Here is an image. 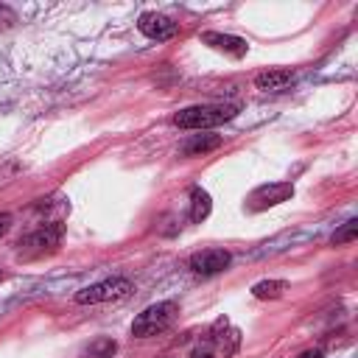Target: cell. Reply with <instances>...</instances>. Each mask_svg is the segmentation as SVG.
<instances>
[{
	"label": "cell",
	"instance_id": "cell-1",
	"mask_svg": "<svg viewBox=\"0 0 358 358\" xmlns=\"http://www.w3.org/2000/svg\"><path fill=\"white\" fill-rule=\"evenodd\" d=\"M241 347V330L229 324V319L213 322V327L193 344L190 358H232Z\"/></svg>",
	"mask_w": 358,
	"mask_h": 358
},
{
	"label": "cell",
	"instance_id": "cell-2",
	"mask_svg": "<svg viewBox=\"0 0 358 358\" xmlns=\"http://www.w3.org/2000/svg\"><path fill=\"white\" fill-rule=\"evenodd\" d=\"M238 115V106H229V103H204V106H187L182 112L173 115V123L179 129H213V126H221L227 120H232Z\"/></svg>",
	"mask_w": 358,
	"mask_h": 358
},
{
	"label": "cell",
	"instance_id": "cell-3",
	"mask_svg": "<svg viewBox=\"0 0 358 358\" xmlns=\"http://www.w3.org/2000/svg\"><path fill=\"white\" fill-rule=\"evenodd\" d=\"M179 316V305L173 299H165V302H157V305H148L143 313H137V319L131 322V336L137 338H151V336H159L165 333Z\"/></svg>",
	"mask_w": 358,
	"mask_h": 358
},
{
	"label": "cell",
	"instance_id": "cell-4",
	"mask_svg": "<svg viewBox=\"0 0 358 358\" xmlns=\"http://www.w3.org/2000/svg\"><path fill=\"white\" fill-rule=\"evenodd\" d=\"M62 232L64 227L59 221H50V224H42L39 229H34L31 235H25L20 243H17V255L20 257H39L45 252H53L62 241Z\"/></svg>",
	"mask_w": 358,
	"mask_h": 358
},
{
	"label": "cell",
	"instance_id": "cell-5",
	"mask_svg": "<svg viewBox=\"0 0 358 358\" xmlns=\"http://www.w3.org/2000/svg\"><path fill=\"white\" fill-rule=\"evenodd\" d=\"M131 291V282L126 277H109V280H101L95 285H87L76 294V302L78 305H98V302H115V299H123L126 294Z\"/></svg>",
	"mask_w": 358,
	"mask_h": 358
},
{
	"label": "cell",
	"instance_id": "cell-6",
	"mask_svg": "<svg viewBox=\"0 0 358 358\" xmlns=\"http://www.w3.org/2000/svg\"><path fill=\"white\" fill-rule=\"evenodd\" d=\"M294 196V185L291 182H268V185H260L255 187L249 196H246V207L260 213V210H268L280 201H288Z\"/></svg>",
	"mask_w": 358,
	"mask_h": 358
},
{
	"label": "cell",
	"instance_id": "cell-7",
	"mask_svg": "<svg viewBox=\"0 0 358 358\" xmlns=\"http://www.w3.org/2000/svg\"><path fill=\"white\" fill-rule=\"evenodd\" d=\"M137 31H140L143 36L154 39V42H165V39H173V36L179 34V25H176L171 17H165V14L145 11V14H140V20H137Z\"/></svg>",
	"mask_w": 358,
	"mask_h": 358
},
{
	"label": "cell",
	"instance_id": "cell-8",
	"mask_svg": "<svg viewBox=\"0 0 358 358\" xmlns=\"http://www.w3.org/2000/svg\"><path fill=\"white\" fill-rule=\"evenodd\" d=\"M229 260H232V255L227 249H204L190 257V271L201 274V277H213V274H221L229 266Z\"/></svg>",
	"mask_w": 358,
	"mask_h": 358
},
{
	"label": "cell",
	"instance_id": "cell-9",
	"mask_svg": "<svg viewBox=\"0 0 358 358\" xmlns=\"http://www.w3.org/2000/svg\"><path fill=\"white\" fill-rule=\"evenodd\" d=\"M201 42L210 45V48H215V50H224V53H229V56H243V53L249 50L246 39L232 36V34H218V31H204V34H201Z\"/></svg>",
	"mask_w": 358,
	"mask_h": 358
},
{
	"label": "cell",
	"instance_id": "cell-10",
	"mask_svg": "<svg viewBox=\"0 0 358 358\" xmlns=\"http://www.w3.org/2000/svg\"><path fill=\"white\" fill-rule=\"evenodd\" d=\"M294 81H296V76H294L291 70H282V67L263 70V73H257V78H255L257 90H263V92H282V90H288Z\"/></svg>",
	"mask_w": 358,
	"mask_h": 358
},
{
	"label": "cell",
	"instance_id": "cell-11",
	"mask_svg": "<svg viewBox=\"0 0 358 358\" xmlns=\"http://www.w3.org/2000/svg\"><path fill=\"white\" fill-rule=\"evenodd\" d=\"M218 145H221V137L218 134H190L179 145V154L182 157H201V154H207V151H213Z\"/></svg>",
	"mask_w": 358,
	"mask_h": 358
},
{
	"label": "cell",
	"instance_id": "cell-12",
	"mask_svg": "<svg viewBox=\"0 0 358 358\" xmlns=\"http://www.w3.org/2000/svg\"><path fill=\"white\" fill-rule=\"evenodd\" d=\"M115 350H117V341H115V338H109V336H101V338L90 341V344L81 350V355H78V358H112V355H115Z\"/></svg>",
	"mask_w": 358,
	"mask_h": 358
},
{
	"label": "cell",
	"instance_id": "cell-13",
	"mask_svg": "<svg viewBox=\"0 0 358 358\" xmlns=\"http://www.w3.org/2000/svg\"><path fill=\"white\" fill-rule=\"evenodd\" d=\"M210 193L207 190H201V187H193L190 190V221H204L207 215H210Z\"/></svg>",
	"mask_w": 358,
	"mask_h": 358
},
{
	"label": "cell",
	"instance_id": "cell-14",
	"mask_svg": "<svg viewBox=\"0 0 358 358\" xmlns=\"http://www.w3.org/2000/svg\"><path fill=\"white\" fill-rule=\"evenodd\" d=\"M285 288H288L285 280H260V282L252 285V294H255L257 299H280Z\"/></svg>",
	"mask_w": 358,
	"mask_h": 358
},
{
	"label": "cell",
	"instance_id": "cell-15",
	"mask_svg": "<svg viewBox=\"0 0 358 358\" xmlns=\"http://www.w3.org/2000/svg\"><path fill=\"white\" fill-rule=\"evenodd\" d=\"M355 235H358V221H355V218H350V221H347V224L333 235V243H336V246H338V243H352V241H355Z\"/></svg>",
	"mask_w": 358,
	"mask_h": 358
},
{
	"label": "cell",
	"instance_id": "cell-16",
	"mask_svg": "<svg viewBox=\"0 0 358 358\" xmlns=\"http://www.w3.org/2000/svg\"><path fill=\"white\" fill-rule=\"evenodd\" d=\"M8 229H11V215H8V213H0V238H3Z\"/></svg>",
	"mask_w": 358,
	"mask_h": 358
},
{
	"label": "cell",
	"instance_id": "cell-17",
	"mask_svg": "<svg viewBox=\"0 0 358 358\" xmlns=\"http://www.w3.org/2000/svg\"><path fill=\"white\" fill-rule=\"evenodd\" d=\"M296 358H324V352H322V350H305V352H299Z\"/></svg>",
	"mask_w": 358,
	"mask_h": 358
},
{
	"label": "cell",
	"instance_id": "cell-18",
	"mask_svg": "<svg viewBox=\"0 0 358 358\" xmlns=\"http://www.w3.org/2000/svg\"><path fill=\"white\" fill-rule=\"evenodd\" d=\"M3 17H6V20H14V14H11L6 6H0V22H3Z\"/></svg>",
	"mask_w": 358,
	"mask_h": 358
},
{
	"label": "cell",
	"instance_id": "cell-19",
	"mask_svg": "<svg viewBox=\"0 0 358 358\" xmlns=\"http://www.w3.org/2000/svg\"><path fill=\"white\" fill-rule=\"evenodd\" d=\"M0 282H3V271H0Z\"/></svg>",
	"mask_w": 358,
	"mask_h": 358
}]
</instances>
